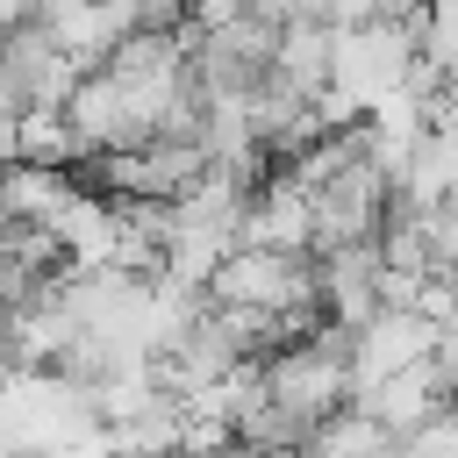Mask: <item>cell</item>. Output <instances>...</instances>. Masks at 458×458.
<instances>
[{
	"label": "cell",
	"mask_w": 458,
	"mask_h": 458,
	"mask_svg": "<svg viewBox=\"0 0 458 458\" xmlns=\"http://www.w3.org/2000/svg\"><path fill=\"white\" fill-rule=\"evenodd\" d=\"M208 301L322 322V286H315V258H308V250H258V243H236V250L208 272Z\"/></svg>",
	"instance_id": "1"
},
{
	"label": "cell",
	"mask_w": 458,
	"mask_h": 458,
	"mask_svg": "<svg viewBox=\"0 0 458 458\" xmlns=\"http://www.w3.org/2000/svg\"><path fill=\"white\" fill-rule=\"evenodd\" d=\"M415 64V36L408 21H365V29H329V86L344 100H358V114L394 93Z\"/></svg>",
	"instance_id": "2"
},
{
	"label": "cell",
	"mask_w": 458,
	"mask_h": 458,
	"mask_svg": "<svg viewBox=\"0 0 458 458\" xmlns=\"http://www.w3.org/2000/svg\"><path fill=\"white\" fill-rule=\"evenodd\" d=\"M429 344H437V322H429V315H415V308H372V315L351 329V401H358L372 379L429 358Z\"/></svg>",
	"instance_id": "3"
},
{
	"label": "cell",
	"mask_w": 458,
	"mask_h": 458,
	"mask_svg": "<svg viewBox=\"0 0 458 458\" xmlns=\"http://www.w3.org/2000/svg\"><path fill=\"white\" fill-rule=\"evenodd\" d=\"M0 72H7V86L21 93V107H64V93H72V79H79V64L50 43V29H36V21H21V29H7L0 36Z\"/></svg>",
	"instance_id": "4"
},
{
	"label": "cell",
	"mask_w": 458,
	"mask_h": 458,
	"mask_svg": "<svg viewBox=\"0 0 458 458\" xmlns=\"http://www.w3.org/2000/svg\"><path fill=\"white\" fill-rule=\"evenodd\" d=\"M236 243H258V250H308V193H301L286 172L258 179V193H250V208H243V222H236Z\"/></svg>",
	"instance_id": "5"
},
{
	"label": "cell",
	"mask_w": 458,
	"mask_h": 458,
	"mask_svg": "<svg viewBox=\"0 0 458 458\" xmlns=\"http://www.w3.org/2000/svg\"><path fill=\"white\" fill-rule=\"evenodd\" d=\"M451 394L437 386V372H429V358H415V365H401V372H386V379H372L365 394H358V408L386 429V437H401V429H415L429 408H444Z\"/></svg>",
	"instance_id": "6"
},
{
	"label": "cell",
	"mask_w": 458,
	"mask_h": 458,
	"mask_svg": "<svg viewBox=\"0 0 458 458\" xmlns=\"http://www.w3.org/2000/svg\"><path fill=\"white\" fill-rule=\"evenodd\" d=\"M72 193H79L72 165H21V157L0 165V222H36V229H50Z\"/></svg>",
	"instance_id": "7"
},
{
	"label": "cell",
	"mask_w": 458,
	"mask_h": 458,
	"mask_svg": "<svg viewBox=\"0 0 458 458\" xmlns=\"http://www.w3.org/2000/svg\"><path fill=\"white\" fill-rule=\"evenodd\" d=\"M265 79L286 86V93H308V100H315V93L329 86V21H279Z\"/></svg>",
	"instance_id": "8"
},
{
	"label": "cell",
	"mask_w": 458,
	"mask_h": 458,
	"mask_svg": "<svg viewBox=\"0 0 458 458\" xmlns=\"http://www.w3.org/2000/svg\"><path fill=\"white\" fill-rule=\"evenodd\" d=\"M14 157L21 165H79V136L64 122V107H21L14 114Z\"/></svg>",
	"instance_id": "9"
},
{
	"label": "cell",
	"mask_w": 458,
	"mask_h": 458,
	"mask_svg": "<svg viewBox=\"0 0 458 458\" xmlns=\"http://www.w3.org/2000/svg\"><path fill=\"white\" fill-rule=\"evenodd\" d=\"M415 229H422V258H429V272L458 279V200L415 208Z\"/></svg>",
	"instance_id": "10"
},
{
	"label": "cell",
	"mask_w": 458,
	"mask_h": 458,
	"mask_svg": "<svg viewBox=\"0 0 458 458\" xmlns=\"http://www.w3.org/2000/svg\"><path fill=\"white\" fill-rule=\"evenodd\" d=\"M394 451H401V458H458V401H444V408H429L415 429H401Z\"/></svg>",
	"instance_id": "11"
},
{
	"label": "cell",
	"mask_w": 458,
	"mask_h": 458,
	"mask_svg": "<svg viewBox=\"0 0 458 458\" xmlns=\"http://www.w3.org/2000/svg\"><path fill=\"white\" fill-rule=\"evenodd\" d=\"M408 36H415V57L451 64V57H458V0H429V7L408 21Z\"/></svg>",
	"instance_id": "12"
},
{
	"label": "cell",
	"mask_w": 458,
	"mask_h": 458,
	"mask_svg": "<svg viewBox=\"0 0 458 458\" xmlns=\"http://www.w3.org/2000/svg\"><path fill=\"white\" fill-rule=\"evenodd\" d=\"M29 14H36V0H0V36H7V29H21Z\"/></svg>",
	"instance_id": "13"
},
{
	"label": "cell",
	"mask_w": 458,
	"mask_h": 458,
	"mask_svg": "<svg viewBox=\"0 0 458 458\" xmlns=\"http://www.w3.org/2000/svg\"><path fill=\"white\" fill-rule=\"evenodd\" d=\"M0 165H14V114H0Z\"/></svg>",
	"instance_id": "14"
},
{
	"label": "cell",
	"mask_w": 458,
	"mask_h": 458,
	"mask_svg": "<svg viewBox=\"0 0 458 458\" xmlns=\"http://www.w3.org/2000/svg\"><path fill=\"white\" fill-rule=\"evenodd\" d=\"M422 7H429V0H386V14H394V21H415Z\"/></svg>",
	"instance_id": "15"
},
{
	"label": "cell",
	"mask_w": 458,
	"mask_h": 458,
	"mask_svg": "<svg viewBox=\"0 0 458 458\" xmlns=\"http://www.w3.org/2000/svg\"><path fill=\"white\" fill-rule=\"evenodd\" d=\"M243 458H301V444H258V451H243Z\"/></svg>",
	"instance_id": "16"
},
{
	"label": "cell",
	"mask_w": 458,
	"mask_h": 458,
	"mask_svg": "<svg viewBox=\"0 0 458 458\" xmlns=\"http://www.w3.org/2000/svg\"><path fill=\"white\" fill-rule=\"evenodd\" d=\"M0 114H21V93L7 86V72H0Z\"/></svg>",
	"instance_id": "17"
},
{
	"label": "cell",
	"mask_w": 458,
	"mask_h": 458,
	"mask_svg": "<svg viewBox=\"0 0 458 458\" xmlns=\"http://www.w3.org/2000/svg\"><path fill=\"white\" fill-rule=\"evenodd\" d=\"M444 93H451V100H458V57H451V64H444Z\"/></svg>",
	"instance_id": "18"
}]
</instances>
